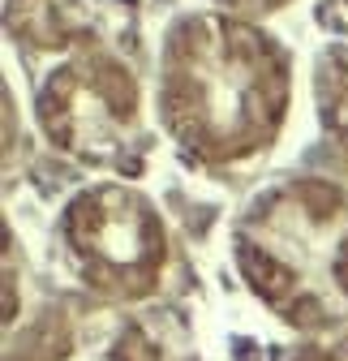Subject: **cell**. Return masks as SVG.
<instances>
[{"label":"cell","mask_w":348,"mask_h":361,"mask_svg":"<svg viewBox=\"0 0 348 361\" xmlns=\"http://www.w3.org/2000/svg\"><path fill=\"white\" fill-rule=\"evenodd\" d=\"M292 361H348V336L331 340V344H318V348H306V353H297Z\"/></svg>","instance_id":"obj_8"},{"label":"cell","mask_w":348,"mask_h":361,"mask_svg":"<svg viewBox=\"0 0 348 361\" xmlns=\"http://www.w3.org/2000/svg\"><path fill=\"white\" fill-rule=\"evenodd\" d=\"M39 125L48 142L82 164H112L138 133V82L108 52H77L39 86Z\"/></svg>","instance_id":"obj_4"},{"label":"cell","mask_w":348,"mask_h":361,"mask_svg":"<svg viewBox=\"0 0 348 361\" xmlns=\"http://www.w3.org/2000/svg\"><path fill=\"white\" fill-rule=\"evenodd\" d=\"M245 288L301 331L348 319V190L318 176L284 180L232 228Z\"/></svg>","instance_id":"obj_2"},{"label":"cell","mask_w":348,"mask_h":361,"mask_svg":"<svg viewBox=\"0 0 348 361\" xmlns=\"http://www.w3.org/2000/svg\"><path fill=\"white\" fill-rule=\"evenodd\" d=\"M61 241L73 271L108 301H142L168 267V228L129 185H91L69 198Z\"/></svg>","instance_id":"obj_3"},{"label":"cell","mask_w":348,"mask_h":361,"mask_svg":"<svg viewBox=\"0 0 348 361\" xmlns=\"http://www.w3.org/2000/svg\"><path fill=\"white\" fill-rule=\"evenodd\" d=\"M9 361H163L129 314L95 301H56L13 340Z\"/></svg>","instance_id":"obj_5"},{"label":"cell","mask_w":348,"mask_h":361,"mask_svg":"<svg viewBox=\"0 0 348 361\" xmlns=\"http://www.w3.org/2000/svg\"><path fill=\"white\" fill-rule=\"evenodd\" d=\"M142 0H5L9 30L30 48H82L134 30Z\"/></svg>","instance_id":"obj_6"},{"label":"cell","mask_w":348,"mask_h":361,"mask_svg":"<svg viewBox=\"0 0 348 361\" xmlns=\"http://www.w3.org/2000/svg\"><path fill=\"white\" fill-rule=\"evenodd\" d=\"M288 52L245 18L185 13L159 61L168 133L202 164H241L275 142L288 116Z\"/></svg>","instance_id":"obj_1"},{"label":"cell","mask_w":348,"mask_h":361,"mask_svg":"<svg viewBox=\"0 0 348 361\" xmlns=\"http://www.w3.org/2000/svg\"><path fill=\"white\" fill-rule=\"evenodd\" d=\"M228 9H245V13H267V9H284L288 0H220Z\"/></svg>","instance_id":"obj_9"},{"label":"cell","mask_w":348,"mask_h":361,"mask_svg":"<svg viewBox=\"0 0 348 361\" xmlns=\"http://www.w3.org/2000/svg\"><path fill=\"white\" fill-rule=\"evenodd\" d=\"M318 112L331 147L348 164V48L331 52L318 69Z\"/></svg>","instance_id":"obj_7"}]
</instances>
